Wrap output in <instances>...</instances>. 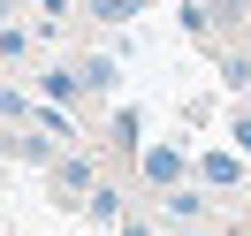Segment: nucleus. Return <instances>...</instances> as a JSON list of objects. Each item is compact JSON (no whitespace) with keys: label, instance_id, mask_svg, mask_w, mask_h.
Returning <instances> with one entry per match:
<instances>
[{"label":"nucleus","instance_id":"nucleus-1","mask_svg":"<svg viewBox=\"0 0 251 236\" xmlns=\"http://www.w3.org/2000/svg\"><path fill=\"white\" fill-rule=\"evenodd\" d=\"M160 213H168V221H183V229H198V221H205V213H221V206H213V190L175 183V190H160Z\"/></svg>","mask_w":251,"mask_h":236},{"label":"nucleus","instance_id":"nucleus-2","mask_svg":"<svg viewBox=\"0 0 251 236\" xmlns=\"http://www.w3.org/2000/svg\"><path fill=\"white\" fill-rule=\"evenodd\" d=\"M137 168H145V183H152V190H175V183L190 175V160L175 153V145H145V153H137Z\"/></svg>","mask_w":251,"mask_h":236},{"label":"nucleus","instance_id":"nucleus-3","mask_svg":"<svg viewBox=\"0 0 251 236\" xmlns=\"http://www.w3.org/2000/svg\"><path fill=\"white\" fill-rule=\"evenodd\" d=\"M198 183L205 190H236V183H244V153H221V145L198 153Z\"/></svg>","mask_w":251,"mask_h":236},{"label":"nucleus","instance_id":"nucleus-4","mask_svg":"<svg viewBox=\"0 0 251 236\" xmlns=\"http://www.w3.org/2000/svg\"><path fill=\"white\" fill-rule=\"evenodd\" d=\"M53 190H69V198H92V190H99L92 153H69V160H53Z\"/></svg>","mask_w":251,"mask_h":236},{"label":"nucleus","instance_id":"nucleus-5","mask_svg":"<svg viewBox=\"0 0 251 236\" xmlns=\"http://www.w3.org/2000/svg\"><path fill=\"white\" fill-rule=\"evenodd\" d=\"M38 92H46L53 107H69V99H76V92H92V84H84V69H46V77H38Z\"/></svg>","mask_w":251,"mask_h":236},{"label":"nucleus","instance_id":"nucleus-6","mask_svg":"<svg viewBox=\"0 0 251 236\" xmlns=\"http://www.w3.org/2000/svg\"><path fill=\"white\" fill-rule=\"evenodd\" d=\"M84 213H92V221H99V229H114V221H122V213H129V206H122V190H114V183H99V190H92V198H84Z\"/></svg>","mask_w":251,"mask_h":236},{"label":"nucleus","instance_id":"nucleus-7","mask_svg":"<svg viewBox=\"0 0 251 236\" xmlns=\"http://www.w3.org/2000/svg\"><path fill=\"white\" fill-rule=\"evenodd\" d=\"M84 69V84H92V92H114V84H122V69L107 61V53H92V61H76Z\"/></svg>","mask_w":251,"mask_h":236},{"label":"nucleus","instance_id":"nucleus-8","mask_svg":"<svg viewBox=\"0 0 251 236\" xmlns=\"http://www.w3.org/2000/svg\"><path fill=\"white\" fill-rule=\"evenodd\" d=\"M221 84H228V92H251V61L244 53H221Z\"/></svg>","mask_w":251,"mask_h":236},{"label":"nucleus","instance_id":"nucleus-9","mask_svg":"<svg viewBox=\"0 0 251 236\" xmlns=\"http://www.w3.org/2000/svg\"><path fill=\"white\" fill-rule=\"evenodd\" d=\"M137 8H145V0H92V16H99V23H129Z\"/></svg>","mask_w":251,"mask_h":236},{"label":"nucleus","instance_id":"nucleus-10","mask_svg":"<svg viewBox=\"0 0 251 236\" xmlns=\"http://www.w3.org/2000/svg\"><path fill=\"white\" fill-rule=\"evenodd\" d=\"M0 53H8V61H23V53H31V31H16V23H8V31H0Z\"/></svg>","mask_w":251,"mask_h":236},{"label":"nucleus","instance_id":"nucleus-11","mask_svg":"<svg viewBox=\"0 0 251 236\" xmlns=\"http://www.w3.org/2000/svg\"><path fill=\"white\" fill-rule=\"evenodd\" d=\"M122 236H160V229H152V221H122Z\"/></svg>","mask_w":251,"mask_h":236},{"label":"nucleus","instance_id":"nucleus-12","mask_svg":"<svg viewBox=\"0 0 251 236\" xmlns=\"http://www.w3.org/2000/svg\"><path fill=\"white\" fill-rule=\"evenodd\" d=\"M0 23H8V0H0Z\"/></svg>","mask_w":251,"mask_h":236}]
</instances>
